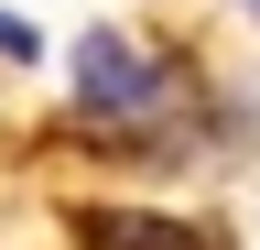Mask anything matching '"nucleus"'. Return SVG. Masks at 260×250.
Returning a JSON list of instances; mask_svg holds the SVG:
<instances>
[{"label": "nucleus", "instance_id": "20e7f679", "mask_svg": "<svg viewBox=\"0 0 260 250\" xmlns=\"http://www.w3.org/2000/svg\"><path fill=\"white\" fill-rule=\"evenodd\" d=\"M239 11H249V22H260V0H239Z\"/></svg>", "mask_w": 260, "mask_h": 250}, {"label": "nucleus", "instance_id": "f03ea898", "mask_svg": "<svg viewBox=\"0 0 260 250\" xmlns=\"http://www.w3.org/2000/svg\"><path fill=\"white\" fill-rule=\"evenodd\" d=\"M76 250H217V239L162 207H76Z\"/></svg>", "mask_w": 260, "mask_h": 250}, {"label": "nucleus", "instance_id": "7ed1b4c3", "mask_svg": "<svg viewBox=\"0 0 260 250\" xmlns=\"http://www.w3.org/2000/svg\"><path fill=\"white\" fill-rule=\"evenodd\" d=\"M0 54H11V66H44V33H32L22 11H0Z\"/></svg>", "mask_w": 260, "mask_h": 250}, {"label": "nucleus", "instance_id": "f257e3e1", "mask_svg": "<svg viewBox=\"0 0 260 250\" xmlns=\"http://www.w3.org/2000/svg\"><path fill=\"white\" fill-rule=\"evenodd\" d=\"M65 76H76V120H98V131H162L174 98L195 87L174 54H152L130 22H87L76 54H65Z\"/></svg>", "mask_w": 260, "mask_h": 250}]
</instances>
